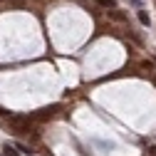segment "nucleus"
<instances>
[{"label":"nucleus","mask_w":156,"mask_h":156,"mask_svg":"<svg viewBox=\"0 0 156 156\" xmlns=\"http://www.w3.org/2000/svg\"><path fill=\"white\" fill-rule=\"evenodd\" d=\"M139 23H141V25H149V15H146L144 10H139Z\"/></svg>","instance_id":"423d86ee"},{"label":"nucleus","mask_w":156,"mask_h":156,"mask_svg":"<svg viewBox=\"0 0 156 156\" xmlns=\"http://www.w3.org/2000/svg\"><path fill=\"white\" fill-rule=\"evenodd\" d=\"M151 156H156V149H151Z\"/></svg>","instance_id":"6e6552de"},{"label":"nucleus","mask_w":156,"mask_h":156,"mask_svg":"<svg viewBox=\"0 0 156 156\" xmlns=\"http://www.w3.org/2000/svg\"><path fill=\"white\" fill-rule=\"evenodd\" d=\"M131 3H134V5H141V0H131Z\"/></svg>","instance_id":"0eeeda50"},{"label":"nucleus","mask_w":156,"mask_h":156,"mask_svg":"<svg viewBox=\"0 0 156 156\" xmlns=\"http://www.w3.org/2000/svg\"><path fill=\"white\" fill-rule=\"evenodd\" d=\"M109 17H112V20H116V23H124V20H126V15H124L122 10H112Z\"/></svg>","instance_id":"7ed1b4c3"},{"label":"nucleus","mask_w":156,"mask_h":156,"mask_svg":"<svg viewBox=\"0 0 156 156\" xmlns=\"http://www.w3.org/2000/svg\"><path fill=\"white\" fill-rule=\"evenodd\" d=\"M3 154H5V156H20V154H17V151H15V149H12L10 144H8L5 149H3Z\"/></svg>","instance_id":"39448f33"},{"label":"nucleus","mask_w":156,"mask_h":156,"mask_svg":"<svg viewBox=\"0 0 156 156\" xmlns=\"http://www.w3.org/2000/svg\"><path fill=\"white\" fill-rule=\"evenodd\" d=\"M10 126H12L17 134L30 131V116H10Z\"/></svg>","instance_id":"f257e3e1"},{"label":"nucleus","mask_w":156,"mask_h":156,"mask_svg":"<svg viewBox=\"0 0 156 156\" xmlns=\"http://www.w3.org/2000/svg\"><path fill=\"white\" fill-rule=\"evenodd\" d=\"M97 3H99V8H107V10H116V8H114V5H116L114 0H97Z\"/></svg>","instance_id":"20e7f679"},{"label":"nucleus","mask_w":156,"mask_h":156,"mask_svg":"<svg viewBox=\"0 0 156 156\" xmlns=\"http://www.w3.org/2000/svg\"><path fill=\"white\" fill-rule=\"evenodd\" d=\"M60 112V104H52V107H45V109H40V112H35L30 119H37V122H45V119H52V116Z\"/></svg>","instance_id":"f03ea898"}]
</instances>
